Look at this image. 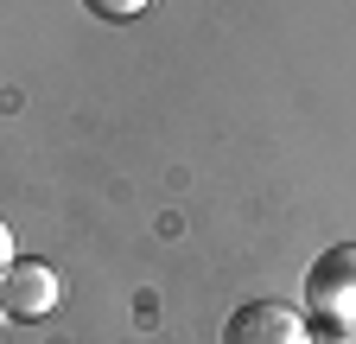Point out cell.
<instances>
[{"label":"cell","instance_id":"6da1fadb","mask_svg":"<svg viewBox=\"0 0 356 344\" xmlns=\"http://www.w3.org/2000/svg\"><path fill=\"white\" fill-rule=\"evenodd\" d=\"M305 319L318 331H356V242L325 249L305 268Z\"/></svg>","mask_w":356,"mask_h":344},{"label":"cell","instance_id":"7a4b0ae2","mask_svg":"<svg viewBox=\"0 0 356 344\" xmlns=\"http://www.w3.org/2000/svg\"><path fill=\"white\" fill-rule=\"evenodd\" d=\"M222 344H312V319L286 299H242L222 325Z\"/></svg>","mask_w":356,"mask_h":344},{"label":"cell","instance_id":"3957f363","mask_svg":"<svg viewBox=\"0 0 356 344\" xmlns=\"http://www.w3.org/2000/svg\"><path fill=\"white\" fill-rule=\"evenodd\" d=\"M0 299H7V319H44L64 299V274L51 262H13L0 274Z\"/></svg>","mask_w":356,"mask_h":344},{"label":"cell","instance_id":"277c9868","mask_svg":"<svg viewBox=\"0 0 356 344\" xmlns=\"http://www.w3.org/2000/svg\"><path fill=\"white\" fill-rule=\"evenodd\" d=\"M89 13H102V19H134V13H147L153 0H83Z\"/></svg>","mask_w":356,"mask_h":344},{"label":"cell","instance_id":"5b68a950","mask_svg":"<svg viewBox=\"0 0 356 344\" xmlns=\"http://www.w3.org/2000/svg\"><path fill=\"white\" fill-rule=\"evenodd\" d=\"M19 262V255H13V230H7V217H0V274H7Z\"/></svg>","mask_w":356,"mask_h":344},{"label":"cell","instance_id":"8992f818","mask_svg":"<svg viewBox=\"0 0 356 344\" xmlns=\"http://www.w3.org/2000/svg\"><path fill=\"white\" fill-rule=\"evenodd\" d=\"M312 344H356V331H318L312 325Z\"/></svg>","mask_w":356,"mask_h":344},{"label":"cell","instance_id":"52a82bcc","mask_svg":"<svg viewBox=\"0 0 356 344\" xmlns=\"http://www.w3.org/2000/svg\"><path fill=\"white\" fill-rule=\"evenodd\" d=\"M0 325H7V299H0Z\"/></svg>","mask_w":356,"mask_h":344}]
</instances>
